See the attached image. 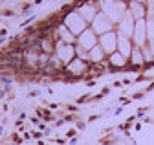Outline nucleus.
<instances>
[{"label": "nucleus", "instance_id": "nucleus-4", "mask_svg": "<svg viewBox=\"0 0 154 145\" xmlns=\"http://www.w3.org/2000/svg\"><path fill=\"white\" fill-rule=\"evenodd\" d=\"M136 19L130 15V11L125 13V17L119 20V35L121 37H132L134 35V28H136Z\"/></svg>", "mask_w": 154, "mask_h": 145}, {"label": "nucleus", "instance_id": "nucleus-12", "mask_svg": "<svg viewBox=\"0 0 154 145\" xmlns=\"http://www.w3.org/2000/svg\"><path fill=\"white\" fill-rule=\"evenodd\" d=\"M103 55H105V51H103L101 46H94V48L90 50V53H88V57H90L92 61H101Z\"/></svg>", "mask_w": 154, "mask_h": 145}, {"label": "nucleus", "instance_id": "nucleus-1", "mask_svg": "<svg viewBox=\"0 0 154 145\" xmlns=\"http://www.w3.org/2000/svg\"><path fill=\"white\" fill-rule=\"evenodd\" d=\"M101 11L112 22H119L127 13V8H125V4L121 0H118V2H116V0H103L101 2Z\"/></svg>", "mask_w": 154, "mask_h": 145}, {"label": "nucleus", "instance_id": "nucleus-2", "mask_svg": "<svg viewBox=\"0 0 154 145\" xmlns=\"http://www.w3.org/2000/svg\"><path fill=\"white\" fill-rule=\"evenodd\" d=\"M64 26L73 33V35H79L86 29V20L83 19V17L79 15V13H70L68 17H66V20H64Z\"/></svg>", "mask_w": 154, "mask_h": 145}, {"label": "nucleus", "instance_id": "nucleus-8", "mask_svg": "<svg viewBox=\"0 0 154 145\" xmlns=\"http://www.w3.org/2000/svg\"><path fill=\"white\" fill-rule=\"evenodd\" d=\"M57 51V59H63V61H73V53H75V48H72V44H66V42H59L55 48Z\"/></svg>", "mask_w": 154, "mask_h": 145}, {"label": "nucleus", "instance_id": "nucleus-6", "mask_svg": "<svg viewBox=\"0 0 154 145\" xmlns=\"http://www.w3.org/2000/svg\"><path fill=\"white\" fill-rule=\"evenodd\" d=\"M134 42H136L140 48L145 46V41H147V24L145 20H136V28H134V35H132Z\"/></svg>", "mask_w": 154, "mask_h": 145}, {"label": "nucleus", "instance_id": "nucleus-3", "mask_svg": "<svg viewBox=\"0 0 154 145\" xmlns=\"http://www.w3.org/2000/svg\"><path fill=\"white\" fill-rule=\"evenodd\" d=\"M112 20L108 19V17L103 13V11H99L97 15H95V19L92 20V29L95 31V35H105V33H108V31H112Z\"/></svg>", "mask_w": 154, "mask_h": 145}, {"label": "nucleus", "instance_id": "nucleus-15", "mask_svg": "<svg viewBox=\"0 0 154 145\" xmlns=\"http://www.w3.org/2000/svg\"><path fill=\"white\" fill-rule=\"evenodd\" d=\"M68 68H70V72L73 74V72H79V70H83V68H85V63H83V59H73V61L68 64Z\"/></svg>", "mask_w": 154, "mask_h": 145}, {"label": "nucleus", "instance_id": "nucleus-7", "mask_svg": "<svg viewBox=\"0 0 154 145\" xmlns=\"http://www.w3.org/2000/svg\"><path fill=\"white\" fill-rule=\"evenodd\" d=\"M79 46H83L86 51H90L94 46H97V39H95V31L94 29H85L79 35Z\"/></svg>", "mask_w": 154, "mask_h": 145}, {"label": "nucleus", "instance_id": "nucleus-10", "mask_svg": "<svg viewBox=\"0 0 154 145\" xmlns=\"http://www.w3.org/2000/svg\"><path fill=\"white\" fill-rule=\"evenodd\" d=\"M97 13H99V11L95 9L92 4H86V6H83V8L79 9V15L83 17V19H85L86 22H92V20L95 19V15H97Z\"/></svg>", "mask_w": 154, "mask_h": 145}, {"label": "nucleus", "instance_id": "nucleus-13", "mask_svg": "<svg viewBox=\"0 0 154 145\" xmlns=\"http://www.w3.org/2000/svg\"><path fill=\"white\" fill-rule=\"evenodd\" d=\"M59 33H61V37H63V42H66V44H68V42H72V41H73V37H75V35H73L66 26L59 28Z\"/></svg>", "mask_w": 154, "mask_h": 145}, {"label": "nucleus", "instance_id": "nucleus-11", "mask_svg": "<svg viewBox=\"0 0 154 145\" xmlns=\"http://www.w3.org/2000/svg\"><path fill=\"white\" fill-rule=\"evenodd\" d=\"M128 11H130V15H132L136 20H141V19H143V15H145V9H143V6H141L140 2H130Z\"/></svg>", "mask_w": 154, "mask_h": 145}, {"label": "nucleus", "instance_id": "nucleus-9", "mask_svg": "<svg viewBox=\"0 0 154 145\" xmlns=\"http://www.w3.org/2000/svg\"><path fill=\"white\" fill-rule=\"evenodd\" d=\"M118 50H119V53L123 57H128L130 53H132V46H130V41H128V37H118Z\"/></svg>", "mask_w": 154, "mask_h": 145}, {"label": "nucleus", "instance_id": "nucleus-5", "mask_svg": "<svg viewBox=\"0 0 154 145\" xmlns=\"http://www.w3.org/2000/svg\"><path fill=\"white\" fill-rule=\"evenodd\" d=\"M99 46L103 48L105 53H110V55H112V53L116 51V48H118V37H116V33H114V31H108V33L101 35Z\"/></svg>", "mask_w": 154, "mask_h": 145}, {"label": "nucleus", "instance_id": "nucleus-14", "mask_svg": "<svg viewBox=\"0 0 154 145\" xmlns=\"http://www.w3.org/2000/svg\"><path fill=\"white\" fill-rule=\"evenodd\" d=\"M110 63H112V64H116V66H123V64L127 63V59H125V57L121 55V53H119V51H118V53H116V51H114V53H112V55H110Z\"/></svg>", "mask_w": 154, "mask_h": 145}, {"label": "nucleus", "instance_id": "nucleus-17", "mask_svg": "<svg viewBox=\"0 0 154 145\" xmlns=\"http://www.w3.org/2000/svg\"><path fill=\"white\" fill-rule=\"evenodd\" d=\"M75 51L79 53V55H81L83 59H86V53H85V48H83V46H77V48H75Z\"/></svg>", "mask_w": 154, "mask_h": 145}, {"label": "nucleus", "instance_id": "nucleus-18", "mask_svg": "<svg viewBox=\"0 0 154 145\" xmlns=\"http://www.w3.org/2000/svg\"><path fill=\"white\" fill-rule=\"evenodd\" d=\"M132 2H140V4H143V2H145V0H132Z\"/></svg>", "mask_w": 154, "mask_h": 145}, {"label": "nucleus", "instance_id": "nucleus-16", "mask_svg": "<svg viewBox=\"0 0 154 145\" xmlns=\"http://www.w3.org/2000/svg\"><path fill=\"white\" fill-rule=\"evenodd\" d=\"M130 57H132V63H134V64H140V63L143 61V55H141V51H140V50H132Z\"/></svg>", "mask_w": 154, "mask_h": 145}]
</instances>
